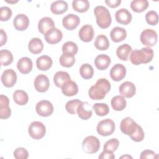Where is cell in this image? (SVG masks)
<instances>
[{"instance_id":"1","label":"cell","mask_w":159,"mask_h":159,"mask_svg":"<svg viewBox=\"0 0 159 159\" xmlns=\"http://www.w3.org/2000/svg\"><path fill=\"white\" fill-rule=\"evenodd\" d=\"M111 84L106 78L99 79L96 84L89 88L88 94L93 100L103 99L111 89Z\"/></svg>"},{"instance_id":"2","label":"cell","mask_w":159,"mask_h":159,"mask_svg":"<svg viewBox=\"0 0 159 159\" xmlns=\"http://www.w3.org/2000/svg\"><path fill=\"white\" fill-rule=\"evenodd\" d=\"M153 57V51L150 47H144L140 50H135L131 53L130 60L135 65L146 64L152 61Z\"/></svg>"},{"instance_id":"3","label":"cell","mask_w":159,"mask_h":159,"mask_svg":"<svg viewBox=\"0 0 159 159\" xmlns=\"http://www.w3.org/2000/svg\"><path fill=\"white\" fill-rule=\"evenodd\" d=\"M94 13L98 25L101 29L108 28L111 24L112 18L109 10L104 6H98L94 9Z\"/></svg>"},{"instance_id":"4","label":"cell","mask_w":159,"mask_h":159,"mask_svg":"<svg viewBox=\"0 0 159 159\" xmlns=\"http://www.w3.org/2000/svg\"><path fill=\"white\" fill-rule=\"evenodd\" d=\"M100 148L99 140L94 136L89 135L86 137L83 141L82 148L86 153H96Z\"/></svg>"},{"instance_id":"5","label":"cell","mask_w":159,"mask_h":159,"mask_svg":"<svg viewBox=\"0 0 159 159\" xmlns=\"http://www.w3.org/2000/svg\"><path fill=\"white\" fill-rule=\"evenodd\" d=\"M28 131L30 136L32 139L35 140H39L45 136L46 128L42 122L34 121L29 125Z\"/></svg>"},{"instance_id":"6","label":"cell","mask_w":159,"mask_h":159,"mask_svg":"<svg viewBox=\"0 0 159 159\" xmlns=\"http://www.w3.org/2000/svg\"><path fill=\"white\" fill-rule=\"evenodd\" d=\"M115 123L110 119H106L100 121L97 125V132L101 136H109L115 130Z\"/></svg>"},{"instance_id":"7","label":"cell","mask_w":159,"mask_h":159,"mask_svg":"<svg viewBox=\"0 0 159 159\" xmlns=\"http://www.w3.org/2000/svg\"><path fill=\"white\" fill-rule=\"evenodd\" d=\"M140 39L142 44L148 47H151L156 45L158 36L157 32L154 30L147 29L142 32Z\"/></svg>"},{"instance_id":"8","label":"cell","mask_w":159,"mask_h":159,"mask_svg":"<svg viewBox=\"0 0 159 159\" xmlns=\"http://www.w3.org/2000/svg\"><path fill=\"white\" fill-rule=\"evenodd\" d=\"M138 126L139 125L131 117H127L122 120L120 129L123 134L130 137L136 132Z\"/></svg>"},{"instance_id":"9","label":"cell","mask_w":159,"mask_h":159,"mask_svg":"<svg viewBox=\"0 0 159 159\" xmlns=\"http://www.w3.org/2000/svg\"><path fill=\"white\" fill-rule=\"evenodd\" d=\"M35 111L39 116L48 117L53 113V106L49 101L42 100L36 104Z\"/></svg>"},{"instance_id":"10","label":"cell","mask_w":159,"mask_h":159,"mask_svg":"<svg viewBox=\"0 0 159 159\" xmlns=\"http://www.w3.org/2000/svg\"><path fill=\"white\" fill-rule=\"evenodd\" d=\"M1 80L4 86L11 88L14 86L17 81L16 73L12 69H7L2 73Z\"/></svg>"},{"instance_id":"11","label":"cell","mask_w":159,"mask_h":159,"mask_svg":"<svg viewBox=\"0 0 159 159\" xmlns=\"http://www.w3.org/2000/svg\"><path fill=\"white\" fill-rule=\"evenodd\" d=\"M126 75V68L120 63L114 65L110 71V76L114 81H120L123 80Z\"/></svg>"},{"instance_id":"12","label":"cell","mask_w":159,"mask_h":159,"mask_svg":"<svg viewBox=\"0 0 159 159\" xmlns=\"http://www.w3.org/2000/svg\"><path fill=\"white\" fill-rule=\"evenodd\" d=\"M80 23V17L73 14H69L62 19L63 26L68 30L75 29Z\"/></svg>"},{"instance_id":"13","label":"cell","mask_w":159,"mask_h":159,"mask_svg":"<svg viewBox=\"0 0 159 159\" xmlns=\"http://www.w3.org/2000/svg\"><path fill=\"white\" fill-rule=\"evenodd\" d=\"M34 84L35 89L38 92L44 93L48 90L50 86V81L46 75L40 74L37 76Z\"/></svg>"},{"instance_id":"14","label":"cell","mask_w":159,"mask_h":159,"mask_svg":"<svg viewBox=\"0 0 159 159\" xmlns=\"http://www.w3.org/2000/svg\"><path fill=\"white\" fill-rule=\"evenodd\" d=\"M44 37L47 43L50 44H56L61 40L63 34L60 29L53 28L48 30L44 35Z\"/></svg>"},{"instance_id":"15","label":"cell","mask_w":159,"mask_h":159,"mask_svg":"<svg viewBox=\"0 0 159 159\" xmlns=\"http://www.w3.org/2000/svg\"><path fill=\"white\" fill-rule=\"evenodd\" d=\"M9 98L3 94L0 95V118L1 119H8L11 115V110L9 107Z\"/></svg>"},{"instance_id":"16","label":"cell","mask_w":159,"mask_h":159,"mask_svg":"<svg viewBox=\"0 0 159 159\" xmlns=\"http://www.w3.org/2000/svg\"><path fill=\"white\" fill-rule=\"evenodd\" d=\"M119 93L124 98H130L135 94V86L130 81H125L119 86Z\"/></svg>"},{"instance_id":"17","label":"cell","mask_w":159,"mask_h":159,"mask_svg":"<svg viewBox=\"0 0 159 159\" xmlns=\"http://www.w3.org/2000/svg\"><path fill=\"white\" fill-rule=\"evenodd\" d=\"M13 25L17 30H25L28 28L29 25V17L24 14H17L13 20Z\"/></svg>"},{"instance_id":"18","label":"cell","mask_w":159,"mask_h":159,"mask_svg":"<svg viewBox=\"0 0 159 159\" xmlns=\"http://www.w3.org/2000/svg\"><path fill=\"white\" fill-rule=\"evenodd\" d=\"M80 40L84 42H91L94 35V29L91 25L86 24L81 27L78 32Z\"/></svg>"},{"instance_id":"19","label":"cell","mask_w":159,"mask_h":159,"mask_svg":"<svg viewBox=\"0 0 159 159\" xmlns=\"http://www.w3.org/2000/svg\"><path fill=\"white\" fill-rule=\"evenodd\" d=\"M116 21L122 25H127L132 20V14L127 9H120L115 14Z\"/></svg>"},{"instance_id":"20","label":"cell","mask_w":159,"mask_h":159,"mask_svg":"<svg viewBox=\"0 0 159 159\" xmlns=\"http://www.w3.org/2000/svg\"><path fill=\"white\" fill-rule=\"evenodd\" d=\"M53 28H55V22L53 19L49 17H44L39 21L38 29L42 34L45 35L48 30Z\"/></svg>"},{"instance_id":"21","label":"cell","mask_w":159,"mask_h":159,"mask_svg":"<svg viewBox=\"0 0 159 159\" xmlns=\"http://www.w3.org/2000/svg\"><path fill=\"white\" fill-rule=\"evenodd\" d=\"M33 65L30 58L22 57L19 60L17 63V68L22 74H28L32 70Z\"/></svg>"},{"instance_id":"22","label":"cell","mask_w":159,"mask_h":159,"mask_svg":"<svg viewBox=\"0 0 159 159\" xmlns=\"http://www.w3.org/2000/svg\"><path fill=\"white\" fill-rule=\"evenodd\" d=\"M90 107V104L88 102H81L77 108L78 117L83 120L89 119L92 116L93 114Z\"/></svg>"},{"instance_id":"23","label":"cell","mask_w":159,"mask_h":159,"mask_svg":"<svg viewBox=\"0 0 159 159\" xmlns=\"http://www.w3.org/2000/svg\"><path fill=\"white\" fill-rule=\"evenodd\" d=\"M61 92L66 96H75L78 92V86L75 81L70 80L61 86Z\"/></svg>"},{"instance_id":"24","label":"cell","mask_w":159,"mask_h":159,"mask_svg":"<svg viewBox=\"0 0 159 159\" xmlns=\"http://www.w3.org/2000/svg\"><path fill=\"white\" fill-rule=\"evenodd\" d=\"M111 63V58L105 54L98 55L94 60V65L99 70H105L110 65Z\"/></svg>"},{"instance_id":"25","label":"cell","mask_w":159,"mask_h":159,"mask_svg":"<svg viewBox=\"0 0 159 159\" xmlns=\"http://www.w3.org/2000/svg\"><path fill=\"white\" fill-rule=\"evenodd\" d=\"M110 36L111 40L113 42L118 43L123 41L126 38L127 32L124 28L116 27L111 30L110 32Z\"/></svg>"},{"instance_id":"26","label":"cell","mask_w":159,"mask_h":159,"mask_svg":"<svg viewBox=\"0 0 159 159\" xmlns=\"http://www.w3.org/2000/svg\"><path fill=\"white\" fill-rule=\"evenodd\" d=\"M52 60L48 55H42L37 58L36 60V65L39 70L42 71H47L52 66Z\"/></svg>"},{"instance_id":"27","label":"cell","mask_w":159,"mask_h":159,"mask_svg":"<svg viewBox=\"0 0 159 159\" xmlns=\"http://www.w3.org/2000/svg\"><path fill=\"white\" fill-rule=\"evenodd\" d=\"M28 48L29 51L33 54H39L43 49V44L39 38H32L29 42Z\"/></svg>"},{"instance_id":"28","label":"cell","mask_w":159,"mask_h":159,"mask_svg":"<svg viewBox=\"0 0 159 159\" xmlns=\"http://www.w3.org/2000/svg\"><path fill=\"white\" fill-rule=\"evenodd\" d=\"M70 80H71L70 76L66 71H57L53 76L54 83L58 88H61L63 84H65L66 82Z\"/></svg>"},{"instance_id":"29","label":"cell","mask_w":159,"mask_h":159,"mask_svg":"<svg viewBox=\"0 0 159 159\" xmlns=\"http://www.w3.org/2000/svg\"><path fill=\"white\" fill-rule=\"evenodd\" d=\"M68 9V4L64 1H56L50 6V11L52 13L59 15L65 12Z\"/></svg>"},{"instance_id":"30","label":"cell","mask_w":159,"mask_h":159,"mask_svg":"<svg viewBox=\"0 0 159 159\" xmlns=\"http://www.w3.org/2000/svg\"><path fill=\"white\" fill-rule=\"evenodd\" d=\"M111 104L112 109L116 111H123L127 106L126 100L125 99L124 97L121 95L113 97L111 99Z\"/></svg>"},{"instance_id":"31","label":"cell","mask_w":159,"mask_h":159,"mask_svg":"<svg viewBox=\"0 0 159 159\" xmlns=\"http://www.w3.org/2000/svg\"><path fill=\"white\" fill-rule=\"evenodd\" d=\"M132 47L127 43L122 44L118 47L116 50V55L117 57L123 61L128 60L129 56L132 52Z\"/></svg>"},{"instance_id":"32","label":"cell","mask_w":159,"mask_h":159,"mask_svg":"<svg viewBox=\"0 0 159 159\" xmlns=\"http://www.w3.org/2000/svg\"><path fill=\"white\" fill-rule=\"evenodd\" d=\"M13 99L17 104L24 106L29 101V96L25 91L18 89L14 92Z\"/></svg>"},{"instance_id":"33","label":"cell","mask_w":159,"mask_h":159,"mask_svg":"<svg viewBox=\"0 0 159 159\" xmlns=\"http://www.w3.org/2000/svg\"><path fill=\"white\" fill-rule=\"evenodd\" d=\"M94 44L95 47L99 50H106L108 49L110 45L107 37L103 34L99 35L96 37Z\"/></svg>"},{"instance_id":"34","label":"cell","mask_w":159,"mask_h":159,"mask_svg":"<svg viewBox=\"0 0 159 159\" xmlns=\"http://www.w3.org/2000/svg\"><path fill=\"white\" fill-rule=\"evenodd\" d=\"M89 2L88 0H74L72 2V7L75 11L78 12H85L89 8Z\"/></svg>"},{"instance_id":"35","label":"cell","mask_w":159,"mask_h":159,"mask_svg":"<svg viewBox=\"0 0 159 159\" xmlns=\"http://www.w3.org/2000/svg\"><path fill=\"white\" fill-rule=\"evenodd\" d=\"M148 7L147 0H134L130 3V8L135 12H142Z\"/></svg>"},{"instance_id":"36","label":"cell","mask_w":159,"mask_h":159,"mask_svg":"<svg viewBox=\"0 0 159 159\" xmlns=\"http://www.w3.org/2000/svg\"><path fill=\"white\" fill-rule=\"evenodd\" d=\"M60 65L66 68H70L73 66L75 63V55L70 53H63L60 57Z\"/></svg>"},{"instance_id":"37","label":"cell","mask_w":159,"mask_h":159,"mask_svg":"<svg viewBox=\"0 0 159 159\" xmlns=\"http://www.w3.org/2000/svg\"><path fill=\"white\" fill-rule=\"evenodd\" d=\"M0 61L1 66H8L13 61L12 53L6 49L0 51Z\"/></svg>"},{"instance_id":"38","label":"cell","mask_w":159,"mask_h":159,"mask_svg":"<svg viewBox=\"0 0 159 159\" xmlns=\"http://www.w3.org/2000/svg\"><path fill=\"white\" fill-rule=\"evenodd\" d=\"M80 73L83 78L89 80L93 76L94 70L91 65L88 63H84L80 68Z\"/></svg>"},{"instance_id":"39","label":"cell","mask_w":159,"mask_h":159,"mask_svg":"<svg viewBox=\"0 0 159 159\" xmlns=\"http://www.w3.org/2000/svg\"><path fill=\"white\" fill-rule=\"evenodd\" d=\"M93 108L96 115L99 116H106L109 112V108L105 103H95Z\"/></svg>"},{"instance_id":"40","label":"cell","mask_w":159,"mask_h":159,"mask_svg":"<svg viewBox=\"0 0 159 159\" xmlns=\"http://www.w3.org/2000/svg\"><path fill=\"white\" fill-rule=\"evenodd\" d=\"M61 50L63 52V53H70L75 55L77 53L78 48L75 43L71 41H68L65 42L63 45Z\"/></svg>"},{"instance_id":"41","label":"cell","mask_w":159,"mask_h":159,"mask_svg":"<svg viewBox=\"0 0 159 159\" xmlns=\"http://www.w3.org/2000/svg\"><path fill=\"white\" fill-rule=\"evenodd\" d=\"M81 102V101L78 99L70 100L66 102L65 109L68 113L71 114H76L77 113V108Z\"/></svg>"},{"instance_id":"42","label":"cell","mask_w":159,"mask_h":159,"mask_svg":"<svg viewBox=\"0 0 159 159\" xmlns=\"http://www.w3.org/2000/svg\"><path fill=\"white\" fill-rule=\"evenodd\" d=\"M119 145V141L116 138L108 140L104 145V150L111 152L116 151Z\"/></svg>"},{"instance_id":"43","label":"cell","mask_w":159,"mask_h":159,"mask_svg":"<svg viewBox=\"0 0 159 159\" xmlns=\"http://www.w3.org/2000/svg\"><path fill=\"white\" fill-rule=\"evenodd\" d=\"M145 20L149 25H156L158 22V14L154 11H150L146 14Z\"/></svg>"},{"instance_id":"44","label":"cell","mask_w":159,"mask_h":159,"mask_svg":"<svg viewBox=\"0 0 159 159\" xmlns=\"http://www.w3.org/2000/svg\"><path fill=\"white\" fill-rule=\"evenodd\" d=\"M12 10L6 6L0 8V20L1 21H7L12 16Z\"/></svg>"},{"instance_id":"45","label":"cell","mask_w":159,"mask_h":159,"mask_svg":"<svg viewBox=\"0 0 159 159\" xmlns=\"http://www.w3.org/2000/svg\"><path fill=\"white\" fill-rule=\"evenodd\" d=\"M14 157L16 159H27L29 157V153L25 148L19 147L14 150Z\"/></svg>"},{"instance_id":"46","label":"cell","mask_w":159,"mask_h":159,"mask_svg":"<svg viewBox=\"0 0 159 159\" xmlns=\"http://www.w3.org/2000/svg\"><path fill=\"white\" fill-rule=\"evenodd\" d=\"M144 136H145L144 132H143L142 128L139 125L136 132L134 133V134L132 136L130 137V138L132 140L139 142H141L143 140Z\"/></svg>"},{"instance_id":"47","label":"cell","mask_w":159,"mask_h":159,"mask_svg":"<svg viewBox=\"0 0 159 159\" xmlns=\"http://www.w3.org/2000/svg\"><path fill=\"white\" fill-rule=\"evenodd\" d=\"M140 158L141 159L144 158H158V155L152 150H145L142 152Z\"/></svg>"},{"instance_id":"48","label":"cell","mask_w":159,"mask_h":159,"mask_svg":"<svg viewBox=\"0 0 159 159\" xmlns=\"http://www.w3.org/2000/svg\"><path fill=\"white\" fill-rule=\"evenodd\" d=\"M98 158L99 159H114L115 158V155L111 151L103 150Z\"/></svg>"},{"instance_id":"49","label":"cell","mask_w":159,"mask_h":159,"mask_svg":"<svg viewBox=\"0 0 159 159\" xmlns=\"http://www.w3.org/2000/svg\"><path fill=\"white\" fill-rule=\"evenodd\" d=\"M105 3L111 8H116L118 7L121 3L120 0H106Z\"/></svg>"},{"instance_id":"50","label":"cell","mask_w":159,"mask_h":159,"mask_svg":"<svg viewBox=\"0 0 159 159\" xmlns=\"http://www.w3.org/2000/svg\"><path fill=\"white\" fill-rule=\"evenodd\" d=\"M0 32H1V42H0V46L2 47L7 42V35H6V32L3 30V29H1L0 30Z\"/></svg>"},{"instance_id":"51","label":"cell","mask_w":159,"mask_h":159,"mask_svg":"<svg viewBox=\"0 0 159 159\" xmlns=\"http://www.w3.org/2000/svg\"><path fill=\"white\" fill-rule=\"evenodd\" d=\"M120 158H132V157L129 155H125L121 156Z\"/></svg>"}]
</instances>
